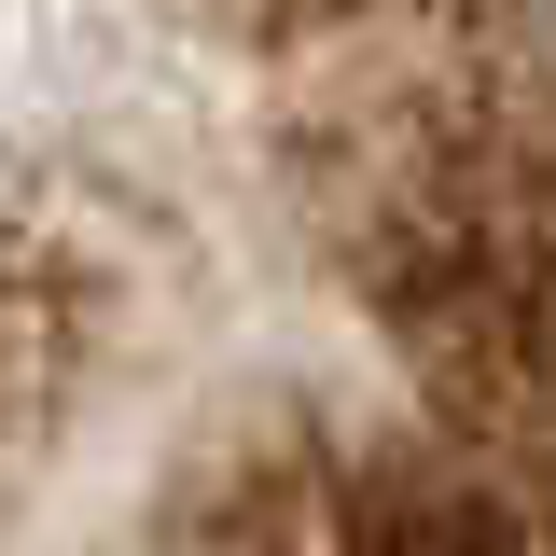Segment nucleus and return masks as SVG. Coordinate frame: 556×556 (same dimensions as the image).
I'll return each mask as SVG.
<instances>
[{
	"mask_svg": "<svg viewBox=\"0 0 556 556\" xmlns=\"http://www.w3.org/2000/svg\"><path fill=\"white\" fill-rule=\"evenodd\" d=\"M0 556H556V0H0Z\"/></svg>",
	"mask_w": 556,
	"mask_h": 556,
	"instance_id": "1",
	"label": "nucleus"
}]
</instances>
